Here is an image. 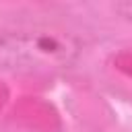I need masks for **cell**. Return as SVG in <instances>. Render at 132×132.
Instances as JSON below:
<instances>
[{
  "mask_svg": "<svg viewBox=\"0 0 132 132\" xmlns=\"http://www.w3.org/2000/svg\"><path fill=\"white\" fill-rule=\"evenodd\" d=\"M80 41L58 31H12L0 35V70L19 74L56 72L74 64Z\"/></svg>",
  "mask_w": 132,
  "mask_h": 132,
  "instance_id": "cell-1",
  "label": "cell"
},
{
  "mask_svg": "<svg viewBox=\"0 0 132 132\" xmlns=\"http://www.w3.org/2000/svg\"><path fill=\"white\" fill-rule=\"evenodd\" d=\"M116 10H118L122 16H126L128 21H132V0H126V2H118V4H116Z\"/></svg>",
  "mask_w": 132,
  "mask_h": 132,
  "instance_id": "cell-2",
  "label": "cell"
}]
</instances>
